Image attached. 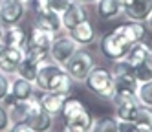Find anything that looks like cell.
Listing matches in <instances>:
<instances>
[{"label": "cell", "mask_w": 152, "mask_h": 132, "mask_svg": "<svg viewBox=\"0 0 152 132\" xmlns=\"http://www.w3.org/2000/svg\"><path fill=\"white\" fill-rule=\"evenodd\" d=\"M33 26L37 28H42L46 31H51L59 35V33L64 29L62 28V18L59 13H55L53 9H46V11H40V13L35 15V20H33Z\"/></svg>", "instance_id": "30bf717a"}, {"label": "cell", "mask_w": 152, "mask_h": 132, "mask_svg": "<svg viewBox=\"0 0 152 132\" xmlns=\"http://www.w3.org/2000/svg\"><path fill=\"white\" fill-rule=\"evenodd\" d=\"M75 2H81V4H84V6H88V4H95L97 0H75Z\"/></svg>", "instance_id": "e575fe53"}, {"label": "cell", "mask_w": 152, "mask_h": 132, "mask_svg": "<svg viewBox=\"0 0 152 132\" xmlns=\"http://www.w3.org/2000/svg\"><path fill=\"white\" fill-rule=\"evenodd\" d=\"M114 106H115V119L117 121H134L136 116H137V110H139V103L137 99L132 97V99H115L112 101Z\"/></svg>", "instance_id": "7c38bea8"}, {"label": "cell", "mask_w": 152, "mask_h": 132, "mask_svg": "<svg viewBox=\"0 0 152 132\" xmlns=\"http://www.w3.org/2000/svg\"><path fill=\"white\" fill-rule=\"evenodd\" d=\"M61 132H88V130H83V128H79V127H73V125H66V123H64Z\"/></svg>", "instance_id": "1f68e13d"}, {"label": "cell", "mask_w": 152, "mask_h": 132, "mask_svg": "<svg viewBox=\"0 0 152 132\" xmlns=\"http://www.w3.org/2000/svg\"><path fill=\"white\" fill-rule=\"evenodd\" d=\"M150 9H152V0H130V4L123 9V15L128 20L145 22Z\"/></svg>", "instance_id": "5bb4252c"}, {"label": "cell", "mask_w": 152, "mask_h": 132, "mask_svg": "<svg viewBox=\"0 0 152 132\" xmlns=\"http://www.w3.org/2000/svg\"><path fill=\"white\" fill-rule=\"evenodd\" d=\"M20 2H24V4H26V2H28V0H20Z\"/></svg>", "instance_id": "74e56055"}, {"label": "cell", "mask_w": 152, "mask_h": 132, "mask_svg": "<svg viewBox=\"0 0 152 132\" xmlns=\"http://www.w3.org/2000/svg\"><path fill=\"white\" fill-rule=\"evenodd\" d=\"M95 11L101 20H114L123 13V9L117 4V0H97Z\"/></svg>", "instance_id": "ac0fdd59"}, {"label": "cell", "mask_w": 152, "mask_h": 132, "mask_svg": "<svg viewBox=\"0 0 152 132\" xmlns=\"http://www.w3.org/2000/svg\"><path fill=\"white\" fill-rule=\"evenodd\" d=\"M136 123L139 125V127H143V128H147L150 123H152V108H148V106H143V105H139V110H137V116H136Z\"/></svg>", "instance_id": "d4e9b609"}, {"label": "cell", "mask_w": 152, "mask_h": 132, "mask_svg": "<svg viewBox=\"0 0 152 132\" xmlns=\"http://www.w3.org/2000/svg\"><path fill=\"white\" fill-rule=\"evenodd\" d=\"M26 7H28V11H31L33 15H37V13H40V11L50 9V0H28V2H26Z\"/></svg>", "instance_id": "484cf974"}, {"label": "cell", "mask_w": 152, "mask_h": 132, "mask_svg": "<svg viewBox=\"0 0 152 132\" xmlns=\"http://www.w3.org/2000/svg\"><path fill=\"white\" fill-rule=\"evenodd\" d=\"M26 4L20 0H0V24L13 26L20 24L26 17Z\"/></svg>", "instance_id": "8992f818"}, {"label": "cell", "mask_w": 152, "mask_h": 132, "mask_svg": "<svg viewBox=\"0 0 152 132\" xmlns=\"http://www.w3.org/2000/svg\"><path fill=\"white\" fill-rule=\"evenodd\" d=\"M61 116L66 125L79 127V128L88 130V132L92 130L94 121H95V116L92 114V110L79 97H72V95L66 97V101L62 105V110H61Z\"/></svg>", "instance_id": "6da1fadb"}, {"label": "cell", "mask_w": 152, "mask_h": 132, "mask_svg": "<svg viewBox=\"0 0 152 132\" xmlns=\"http://www.w3.org/2000/svg\"><path fill=\"white\" fill-rule=\"evenodd\" d=\"M61 18H62V28L68 31V29H72L73 26H77V24H81L83 20L88 18V11L84 9V4L73 2V4L61 15Z\"/></svg>", "instance_id": "4fadbf2b"}, {"label": "cell", "mask_w": 152, "mask_h": 132, "mask_svg": "<svg viewBox=\"0 0 152 132\" xmlns=\"http://www.w3.org/2000/svg\"><path fill=\"white\" fill-rule=\"evenodd\" d=\"M26 123L29 125V128L33 130V132H51L53 125H55V119H53V116H50L48 112L40 110L37 116L29 117Z\"/></svg>", "instance_id": "d6986e66"}, {"label": "cell", "mask_w": 152, "mask_h": 132, "mask_svg": "<svg viewBox=\"0 0 152 132\" xmlns=\"http://www.w3.org/2000/svg\"><path fill=\"white\" fill-rule=\"evenodd\" d=\"M55 37H57L55 33L33 26V29H31L29 37H28V40H29L28 46H35V48H40V50H50V46L53 44Z\"/></svg>", "instance_id": "e0dca14e"}, {"label": "cell", "mask_w": 152, "mask_h": 132, "mask_svg": "<svg viewBox=\"0 0 152 132\" xmlns=\"http://www.w3.org/2000/svg\"><path fill=\"white\" fill-rule=\"evenodd\" d=\"M145 132H152V123H150V125H148V127L145 128Z\"/></svg>", "instance_id": "8d00e7d4"}, {"label": "cell", "mask_w": 152, "mask_h": 132, "mask_svg": "<svg viewBox=\"0 0 152 132\" xmlns=\"http://www.w3.org/2000/svg\"><path fill=\"white\" fill-rule=\"evenodd\" d=\"M95 64H97L95 62V55L92 51H88V50H81L79 48L72 55V59L64 64V70H66V73L72 77V81L84 83Z\"/></svg>", "instance_id": "3957f363"}, {"label": "cell", "mask_w": 152, "mask_h": 132, "mask_svg": "<svg viewBox=\"0 0 152 132\" xmlns=\"http://www.w3.org/2000/svg\"><path fill=\"white\" fill-rule=\"evenodd\" d=\"M26 42H28V33L18 24L4 26L2 46H26Z\"/></svg>", "instance_id": "2e32d148"}, {"label": "cell", "mask_w": 152, "mask_h": 132, "mask_svg": "<svg viewBox=\"0 0 152 132\" xmlns=\"http://www.w3.org/2000/svg\"><path fill=\"white\" fill-rule=\"evenodd\" d=\"M26 55V46H2L0 51V72L13 75Z\"/></svg>", "instance_id": "52a82bcc"}, {"label": "cell", "mask_w": 152, "mask_h": 132, "mask_svg": "<svg viewBox=\"0 0 152 132\" xmlns=\"http://www.w3.org/2000/svg\"><path fill=\"white\" fill-rule=\"evenodd\" d=\"M90 132H117V119L112 117V116L95 119Z\"/></svg>", "instance_id": "cb8c5ba5"}, {"label": "cell", "mask_w": 152, "mask_h": 132, "mask_svg": "<svg viewBox=\"0 0 152 132\" xmlns=\"http://www.w3.org/2000/svg\"><path fill=\"white\" fill-rule=\"evenodd\" d=\"M73 2H75V0H50V9H53L55 13L62 15Z\"/></svg>", "instance_id": "f1b7e54d"}, {"label": "cell", "mask_w": 152, "mask_h": 132, "mask_svg": "<svg viewBox=\"0 0 152 132\" xmlns=\"http://www.w3.org/2000/svg\"><path fill=\"white\" fill-rule=\"evenodd\" d=\"M117 4L121 6V9H125V7H126V6L130 4V0H117Z\"/></svg>", "instance_id": "836d02e7"}, {"label": "cell", "mask_w": 152, "mask_h": 132, "mask_svg": "<svg viewBox=\"0 0 152 132\" xmlns=\"http://www.w3.org/2000/svg\"><path fill=\"white\" fill-rule=\"evenodd\" d=\"M9 90H11V77L0 72V103L4 101V97L9 94Z\"/></svg>", "instance_id": "83f0119b"}, {"label": "cell", "mask_w": 152, "mask_h": 132, "mask_svg": "<svg viewBox=\"0 0 152 132\" xmlns=\"http://www.w3.org/2000/svg\"><path fill=\"white\" fill-rule=\"evenodd\" d=\"M134 73H136V79L137 83H145V81H152V51L147 55V57L141 61L136 68H134Z\"/></svg>", "instance_id": "44dd1931"}, {"label": "cell", "mask_w": 152, "mask_h": 132, "mask_svg": "<svg viewBox=\"0 0 152 132\" xmlns=\"http://www.w3.org/2000/svg\"><path fill=\"white\" fill-rule=\"evenodd\" d=\"M0 51H2V44H0Z\"/></svg>", "instance_id": "f35d334b"}, {"label": "cell", "mask_w": 152, "mask_h": 132, "mask_svg": "<svg viewBox=\"0 0 152 132\" xmlns=\"http://www.w3.org/2000/svg\"><path fill=\"white\" fill-rule=\"evenodd\" d=\"M114 31L117 35H121L125 40H128L130 44L134 42H139V40H145V35H147V28L143 22H136V20H126V22H121L114 28Z\"/></svg>", "instance_id": "ba28073f"}, {"label": "cell", "mask_w": 152, "mask_h": 132, "mask_svg": "<svg viewBox=\"0 0 152 132\" xmlns=\"http://www.w3.org/2000/svg\"><path fill=\"white\" fill-rule=\"evenodd\" d=\"M150 51H152V48L148 46V44H147L145 40H139V42H134L132 46H130V50H128V53H126L125 59L136 68V66H137L141 61H143Z\"/></svg>", "instance_id": "ffe728a7"}, {"label": "cell", "mask_w": 152, "mask_h": 132, "mask_svg": "<svg viewBox=\"0 0 152 132\" xmlns=\"http://www.w3.org/2000/svg\"><path fill=\"white\" fill-rule=\"evenodd\" d=\"M2 35H4V26L0 24V44H2Z\"/></svg>", "instance_id": "d590c367"}, {"label": "cell", "mask_w": 152, "mask_h": 132, "mask_svg": "<svg viewBox=\"0 0 152 132\" xmlns=\"http://www.w3.org/2000/svg\"><path fill=\"white\" fill-rule=\"evenodd\" d=\"M79 48H81V46H79V44L75 42L70 35L55 37V40H53V44H51L50 50H48L50 61H53V62L59 64V66H64Z\"/></svg>", "instance_id": "5b68a950"}, {"label": "cell", "mask_w": 152, "mask_h": 132, "mask_svg": "<svg viewBox=\"0 0 152 132\" xmlns=\"http://www.w3.org/2000/svg\"><path fill=\"white\" fill-rule=\"evenodd\" d=\"M68 95L64 94H57V92H40L39 95V101H40V106L44 112H48L50 116H59L61 110H62V105L66 101Z\"/></svg>", "instance_id": "8fae6325"}, {"label": "cell", "mask_w": 152, "mask_h": 132, "mask_svg": "<svg viewBox=\"0 0 152 132\" xmlns=\"http://www.w3.org/2000/svg\"><path fill=\"white\" fill-rule=\"evenodd\" d=\"M11 127V119H9V112L7 108L0 103V132H7Z\"/></svg>", "instance_id": "f546056e"}, {"label": "cell", "mask_w": 152, "mask_h": 132, "mask_svg": "<svg viewBox=\"0 0 152 132\" xmlns=\"http://www.w3.org/2000/svg\"><path fill=\"white\" fill-rule=\"evenodd\" d=\"M145 28H147V31H152V9H150V13L145 18Z\"/></svg>", "instance_id": "d6a6232c"}, {"label": "cell", "mask_w": 152, "mask_h": 132, "mask_svg": "<svg viewBox=\"0 0 152 132\" xmlns=\"http://www.w3.org/2000/svg\"><path fill=\"white\" fill-rule=\"evenodd\" d=\"M117 132H145L136 121H117Z\"/></svg>", "instance_id": "4316f807"}, {"label": "cell", "mask_w": 152, "mask_h": 132, "mask_svg": "<svg viewBox=\"0 0 152 132\" xmlns=\"http://www.w3.org/2000/svg\"><path fill=\"white\" fill-rule=\"evenodd\" d=\"M136 99H137L139 105L152 108V81L137 83V88H136Z\"/></svg>", "instance_id": "7402d4cb"}, {"label": "cell", "mask_w": 152, "mask_h": 132, "mask_svg": "<svg viewBox=\"0 0 152 132\" xmlns=\"http://www.w3.org/2000/svg\"><path fill=\"white\" fill-rule=\"evenodd\" d=\"M7 132H33V130L29 128V125L26 121H22V123H11V127H9Z\"/></svg>", "instance_id": "4dcf8cb0"}, {"label": "cell", "mask_w": 152, "mask_h": 132, "mask_svg": "<svg viewBox=\"0 0 152 132\" xmlns=\"http://www.w3.org/2000/svg\"><path fill=\"white\" fill-rule=\"evenodd\" d=\"M88 92H92L95 97L104 99V101H112V95L115 90V81H114V75L108 68H103V66H94L92 72L88 73L84 81Z\"/></svg>", "instance_id": "7a4b0ae2"}, {"label": "cell", "mask_w": 152, "mask_h": 132, "mask_svg": "<svg viewBox=\"0 0 152 132\" xmlns=\"http://www.w3.org/2000/svg\"><path fill=\"white\" fill-rule=\"evenodd\" d=\"M35 90H37L35 83H31L28 79H22V77H18V75H15L11 79V90L9 92H11V95L17 101H26V99H29L35 94Z\"/></svg>", "instance_id": "9a60e30c"}, {"label": "cell", "mask_w": 152, "mask_h": 132, "mask_svg": "<svg viewBox=\"0 0 152 132\" xmlns=\"http://www.w3.org/2000/svg\"><path fill=\"white\" fill-rule=\"evenodd\" d=\"M7 112H9L11 123H22V121H28V103L26 101H17L15 105H11L7 108Z\"/></svg>", "instance_id": "603a6c76"}, {"label": "cell", "mask_w": 152, "mask_h": 132, "mask_svg": "<svg viewBox=\"0 0 152 132\" xmlns=\"http://www.w3.org/2000/svg\"><path fill=\"white\" fill-rule=\"evenodd\" d=\"M130 44L128 40H125L121 35H117V33L112 29V31H108L104 33V35L101 37L99 40V51L104 59L108 61H119V59H125L126 57V53L130 50Z\"/></svg>", "instance_id": "277c9868"}, {"label": "cell", "mask_w": 152, "mask_h": 132, "mask_svg": "<svg viewBox=\"0 0 152 132\" xmlns=\"http://www.w3.org/2000/svg\"><path fill=\"white\" fill-rule=\"evenodd\" d=\"M68 35L77 42L79 46H90V44H94L97 40V29H95V26L92 22L86 18V20L81 22V24L68 29Z\"/></svg>", "instance_id": "9c48e42d"}]
</instances>
